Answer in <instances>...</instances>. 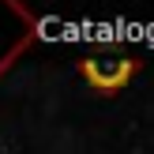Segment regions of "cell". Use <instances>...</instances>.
<instances>
[{
    "mask_svg": "<svg viewBox=\"0 0 154 154\" xmlns=\"http://www.w3.org/2000/svg\"><path fill=\"white\" fill-rule=\"evenodd\" d=\"M139 68H143L139 57H132V53H124V49H94V53H87V57L79 60V75L90 83V90L102 94V98L120 94V90L139 75Z\"/></svg>",
    "mask_w": 154,
    "mask_h": 154,
    "instance_id": "cell-1",
    "label": "cell"
}]
</instances>
